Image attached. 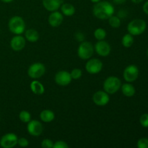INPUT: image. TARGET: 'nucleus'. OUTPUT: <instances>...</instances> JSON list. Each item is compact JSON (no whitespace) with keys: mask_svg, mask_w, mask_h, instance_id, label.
Segmentation results:
<instances>
[{"mask_svg":"<svg viewBox=\"0 0 148 148\" xmlns=\"http://www.w3.org/2000/svg\"><path fill=\"white\" fill-rule=\"evenodd\" d=\"M94 16L100 20H107L114 15V7L110 2L106 1L95 3L92 9Z\"/></svg>","mask_w":148,"mask_h":148,"instance_id":"nucleus-1","label":"nucleus"},{"mask_svg":"<svg viewBox=\"0 0 148 148\" xmlns=\"http://www.w3.org/2000/svg\"><path fill=\"white\" fill-rule=\"evenodd\" d=\"M146 27L147 24L144 20L135 19L129 23L127 25V30L129 33L132 36H140L145 31Z\"/></svg>","mask_w":148,"mask_h":148,"instance_id":"nucleus-2","label":"nucleus"},{"mask_svg":"<svg viewBox=\"0 0 148 148\" xmlns=\"http://www.w3.org/2000/svg\"><path fill=\"white\" fill-rule=\"evenodd\" d=\"M9 30L12 33L20 35L24 33L25 29V23L24 20L20 16H14L10 20L8 23Z\"/></svg>","mask_w":148,"mask_h":148,"instance_id":"nucleus-3","label":"nucleus"},{"mask_svg":"<svg viewBox=\"0 0 148 148\" xmlns=\"http://www.w3.org/2000/svg\"><path fill=\"white\" fill-rule=\"evenodd\" d=\"M121 86V82L117 77L111 76L106 79L103 83L104 91L108 94H114L119 90Z\"/></svg>","mask_w":148,"mask_h":148,"instance_id":"nucleus-4","label":"nucleus"},{"mask_svg":"<svg viewBox=\"0 0 148 148\" xmlns=\"http://www.w3.org/2000/svg\"><path fill=\"white\" fill-rule=\"evenodd\" d=\"M94 47L90 42L83 41L79 44L77 50V54L80 59L83 60L90 59L93 55Z\"/></svg>","mask_w":148,"mask_h":148,"instance_id":"nucleus-5","label":"nucleus"},{"mask_svg":"<svg viewBox=\"0 0 148 148\" xmlns=\"http://www.w3.org/2000/svg\"><path fill=\"white\" fill-rule=\"evenodd\" d=\"M46 72V67L44 64L39 62L30 65L27 70V75L33 79H38L43 76Z\"/></svg>","mask_w":148,"mask_h":148,"instance_id":"nucleus-6","label":"nucleus"},{"mask_svg":"<svg viewBox=\"0 0 148 148\" xmlns=\"http://www.w3.org/2000/svg\"><path fill=\"white\" fill-rule=\"evenodd\" d=\"M124 79L128 82H134L139 77V69L136 65L131 64L124 69L123 73Z\"/></svg>","mask_w":148,"mask_h":148,"instance_id":"nucleus-7","label":"nucleus"},{"mask_svg":"<svg viewBox=\"0 0 148 148\" xmlns=\"http://www.w3.org/2000/svg\"><path fill=\"white\" fill-rule=\"evenodd\" d=\"M17 136L14 133H7L1 137L0 146L3 148H12L17 145Z\"/></svg>","mask_w":148,"mask_h":148,"instance_id":"nucleus-8","label":"nucleus"},{"mask_svg":"<svg viewBox=\"0 0 148 148\" xmlns=\"http://www.w3.org/2000/svg\"><path fill=\"white\" fill-rule=\"evenodd\" d=\"M85 69L88 73L91 75H95L99 73L102 70L103 63L98 59H89L85 64Z\"/></svg>","mask_w":148,"mask_h":148,"instance_id":"nucleus-9","label":"nucleus"},{"mask_svg":"<svg viewBox=\"0 0 148 148\" xmlns=\"http://www.w3.org/2000/svg\"><path fill=\"white\" fill-rule=\"evenodd\" d=\"M72 77L67 71H59L56 74L54 80L60 86H67L72 82Z\"/></svg>","mask_w":148,"mask_h":148,"instance_id":"nucleus-10","label":"nucleus"},{"mask_svg":"<svg viewBox=\"0 0 148 148\" xmlns=\"http://www.w3.org/2000/svg\"><path fill=\"white\" fill-rule=\"evenodd\" d=\"M27 130L30 135L38 137L42 134L43 127L41 123L38 120H30L27 124Z\"/></svg>","mask_w":148,"mask_h":148,"instance_id":"nucleus-11","label":"nucleus"},{"mask_svg":"<svg viewBox=\"0 0 148 148\" xmlns=\"http://www.w3.org/2000/svg\"><path fill=\"white\" fill-rule=\"evenodd\" d=\"M94 50L96 51L99 56H103V57H106V56H108L111 52V46L108 42L105 41L104 40H98L95 45V48Z\"/></svg>","mask_w":148,"mask_h":148,"instance_id":"nucleus-12","label":"nucleus"},{"mask_svg":"<svg viewBox=\"0 0 148 148\" xmlns=\"http://www.w3.org/2000/svg\"><path fill=\"white\" fill-rule=\"evenodd\" d=\"M92 101L94 103L99 106H103L107 105L110 101V98L108 94L106 91L99 90L94 93L92 96Z\"/></svg>","mask_w":148,"mask_h":148,"instance_id":"nucleus-13","label":"nucleus"},{"mask_svg":"<svg viewBox=\"0 0 148 148\" xmlns=\"http://www.w3.org/2000/svg\"><path fill=\"white\" fill-rule=\"evenodd\" d=\"M25 39L23 36L17 35L12 38L11 41H10V46L14 51H20L24 49V47L25 46Z\"/></svg>","mask_w":148,"mask_h":148,"instance_id":"nucleus-14","label":"nucleus"},{"mask_svg":"<svg viewBox=\"0 0 148 148\" xmlns=\"http://www.w3.org/2000/svg\"><path fill=\"white\" fill-rule=\"evenodd\" d=\"M64 17L63 15L61 12L58 11L52 12L51 14L49 15L48 21H49V25L53 27H59L62 25V22H63Z\"/></svg>","mask_w":148,"mask_h":148,"instance_id":"nucleus-15","label":"nucleus"},{"mask_svg":"<svg viewBox=\"0 0 148 148\" xmlns=\"http://www.w3.org/2000/svg\"><path fill=\"white\" fill-rule=\"evenodd\" d=\"M42 3L46 10L49 12L57 11L61 7V0H42Z\"/></svg>","mask_w":148,"mask_h":148,"instance_id":"nucleus-16","label":"nucleus"},{"mask_svg":"<svg viewBox=\"0 0 148 148\" xmlns=\"http://www.w3.org/2000/svg\"><path fill=\"white\" fill-rule=\"evenodd\" d=\"M30 90L36 95H42L44 93L45 88L41 82L38 80L32 81L30 83Z\"/></svg>","mask_w":148,"mask_h":148,"instance_id":"nucleus-17","label":"nucleus"},{"mask_svg":"<svg viewBox=\"0 0 148 148\" xmlns=\"http://www.w3.org/2000/svg\"><path fill=\"white\" fill-rule=\"evenodd\" d=\"M40 118L43 122L46 123H49L51 122L52 121H53V119H55V114L52 111L49 109L43 110L40 112Z\"/></svg>","mask_w":148,"mask_h":148,"instance_id":"nucleus-18","label":"nucleus"},{"mask_svg":"<svg viewBox=\"0 0 148 148\" xmlns=\"http://www.w3.org/2000/svg\"><path fill=\"white\" fill-rule=\"evenodd\" d=\"M122 93L127 97H132L135 94V88L130 83H124L121 86Z\"/></svg>","mask_w":148,"mask_h":148,"instance_id":"nucleus-19","label":"nucleus"},{"mask_svg":"<svg viewBox=\"0 0 148 148\" xmlns=\"http://www.w3.org/2000/svg\"><path fill=\"white\" fill-rule=\"evenodd\" d=\"M25 38L27 39L28 41L34 43L38 40L39 39V33L38 32L34 29H28L25 33Z\"/></svg>","mask_w":148,"mask_h":148,"instance_id":"nucleus-20","label":"nucleus"},{"mask_svg":"<svg viewBox=\"0 0 148 148\" xmlns=\"http://www.w3.org/2000/svg\"><path fill=\"white\" fill-rule=\"evenodd\" d=\"M61 10L63 14L68 17H71L75 13V7L69 3H65L62 4V6H61Z\"/></svg>","mask_w":148,"mask_h":148,"instance_id":"nucleus-21","label":"nucleus"},{"mask_svg":"<svg viewBox=\"0 0 148 148\" xmlns=\"http://www.w3.org/2000/svg\"><path fill=\"white\" fill-rule=\"evenodd\" d=\"M121 43H122L123 46L125 48L131 47L134 43V38H133L132 35H131L130 33L124 35L121 40Z\"/></svg>","mask_w":148,"mask_h":148,"instance_id":"nucleus-22","label":"nucleus"},{"mask_svg":"<svg viewBox=\"0 0 148 148\" xmlns=\"http://www.w3.org/2000/svg\"><path fill=\"white\" fill-rule=\"evenodd\" d=\"M108 23L111 27L114 28H119L121 25V20L118 16L112 15L108 18Z\"/></svg>","mask_w":148,"mask_h":148,"instance_id":"nucleus-23","label":"nucleus"},{"mask_svg":"<svg viewBox=\"0 0 148 148\" xmlns=\"http://www.w3.org/2000/svg\"><path fill=\"white\" fill-rule=\"evenodd\" d=\"M94 36L98 40H104L106 37V31L103 28H97L94 32Z\"/></svg>","mask_w":148,"mask_h":148,"instance_id":"nucleus-24","label":"nucleus"},{"mask_svg":"<svg viewBox=\"0 0 148 148\" xmlns=\"http://www.w3.org/2000/svg\"><path fill=\"white\" fill-rule=\"evenodd\" d=\"M19 119L23 123H28L31 120V115L27 111H22L19 114Z\"/></svg>","mask_w":148,"mask_h":148,"instance_id":"nucleus-25","label":"nucleus"},{"mask_svg":"<svg viewBox=\"0 0 148 148\" xmlns=\"http://www.w3.org/2000/svg\"><path fill=\"white\" fill-rule=\"evenodd\" d=\"M70 75L72 79H78L82 77V72L81 69H78V68H75V69H72V72H70Z\"/></svg>","mask_w":148,"mask_h":148,"instance_id":"nucleus-26","label":"nucleus"},{"mask_svg":"<svg viewBox=\"0 0 148 148\" xmlns=\"http://www.w3.org/2000/svg\"><path fill=\"white\" fill-rule=\"evenodd\" d=\"M140 122L142 127L148 128V114H144L140 116Z\"/></svg>","mask_w":148,"mask_h":148,"instance_id":"nucleus-27","label":"nucleus"},{"mask_svg":"<svg viewBox=\"0 0 148 148\" xmlns=\"http://www.w3.org/2000/svg\"><path fill=\"white\" fill-rule=\"evenodd\" d=\"M137 146L138 148H148V139L141 138L137 141Z\"/></svg>","mask_w":148,"mask_h":148,"instance_id":"nucleus-28","label":"nucleus"},{"mask_svg":"<svg viewBox=\"0 0 148 148\" xmlns=\"http://www.w3.org/2000/svg\"><path fill=\"white\" fill-rule=\"evenodd\" d=\"M41 147L43 148H53V142L49 139H45L42 141Z\"/></svg>","mask_w":148,"mask_h":148,"instance_id":"nucleus-29","label":"nucleus"},{"mask_svg":"<svg viewBox=\"0 0 148 148\" xmlns=\"http://www.w3.org/2000/svg\"><path fill=\"white\" fill-rule=\"evenodd\" d=\"M69 145L66 144L65 142L59 140L56 141V143H53V148H68Z\"/></svg>","mask_w":148,"mask_h":148,"instance_id":"nucleus-30","label":"nucleus"},{"mask_svg":"<svg viewBox=\"0 0 148 148\" xmlns=\"http://www.w3.org/2000/svg\"><path fill=\"white\" fill-rule=\"evenodd\" d=\"M17 145L22 147H27V146H28L29 142L28 140L26 138H25V137H21V138H19L18 140H17Z\"/></svg>","mask_w":148,"mask_h":148,"instance_id":"nucleus-31","label":"nucleus"},{"mask_svg":"<svg viewBox=\"0 0 148 148\" xmlns=\"http://www.w3.org/2000/svg\"><path fill=\"white\" fill-rule=\"evenodd\" d=\"M83 38L84 36L82 33H77L76 34V38L78 40H79V41H82V40H83Z\"/></svg>","mask_w":148,"mask_h":148,"instance_id":"nucleus-32","label":"nucleus"},{"mask_svg":"<svg viewBox=\"0 0 148 148\" xmlns=\"http://www.w3.org/2000/svg\"><path fill=\"white\" fill-rule=\"evenodd\" d=\"M143 9L144 12L145 13V14H148V1H147L145 3L144 5H143Z\"/></svg>","mask_w":148,"mask_h":148,"instance_id":"nucleus-33","label":"nucleus"},{"mask_svg":"<svg viewBox=\"0 0 148 148\" xmlns=\"http://www.w3.org/2000/svg\"><path fill=\"white\" fill-rule=\"evenodd\" d=\"M118 17H125V16H127V13H126L125 11H124V10H121V11L119 12L118 13Z\"/></svg>","mask_w":148,"mask_h":148,"instance_id":"nucleus-34","label":"nucleus"},{"mask_svg":"<svg viewBox=\"0 0 148 148\" xmlns=\"http://www.w3.org/2000/svg\"><path fill=\"white\" fill-rule=\"evenodd\" d=\"M114 2L116 4H124V2H126L127 0H113Z\"/></svg>","mask_w":148,"mask_h":148,"instance_id":"nucleus-35","label":"nucleus"},{"mask_svg":"<svg viewBox=\"0 0 148 148\" xmlns=\"http://www.w3.org/2000/svg\"><path fill=\"white\" fill-rule=\"evenodd\" d=\"M132 1L134 4H140L142 1H143V0H132Z\"/></svg>","mask_w":148,"mask_h":148,"instance_id":"nucleus-36","label":"nucleus"},{"mask_svg":"<svg viewBox=\"0 0 148 148\" xmlns=\"http://www.w3.org/2000/svg\"><path fill=\"white\" fill-rule=\"evenodd\" d=\"M1 1H3V2L4 3H10L11 2V1H12L13 0H1Z\"/></svg>","mask_w":148,"mask_h":148,"instance_id":"nucleus-37","label":"nucleus"},{"mask_svg":"<svg viewBox=\"0 0 148 148\" xmlns=\"http://www.w3.org/2000/svg\"><path fill=\"white\" fill-rule=\"evenodd\" d=\"M92 3H98L99 1H101V0H90Z\"/></svg>","mask_w":148,"mask_h":148,"instance_id":"nucleus-38","label":"nucleus"},{"mask_svg":"<svg viewBox=\"0 0 148 148\" xmlns=\"http://www.w3.org/2000/svg\"><path fill=\"white\" fill-rule=\"evenodd\" d=\"M147 56H148V49H147Z\"/></svg>","mask_w":148,"mask_h":148,"instance_id":"nucleus-39","label":"nucleus"}]
</instances>
